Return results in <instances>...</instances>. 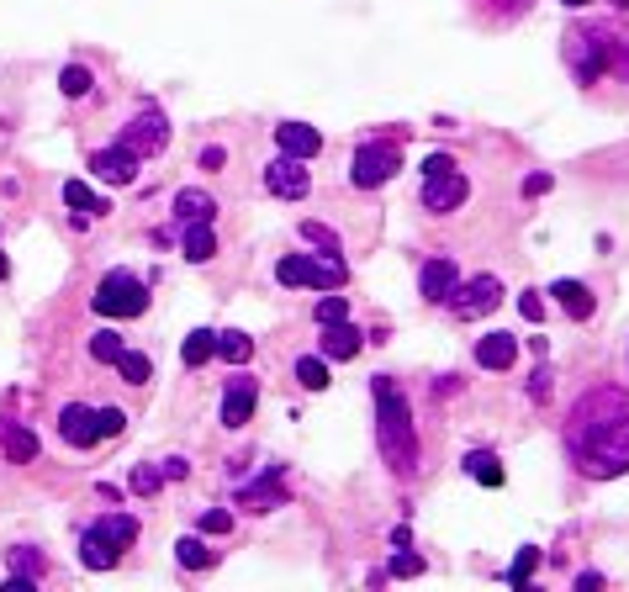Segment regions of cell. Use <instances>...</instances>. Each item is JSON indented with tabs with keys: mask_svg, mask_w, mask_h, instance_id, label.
<instances>
[{
	"mask_svg": "<svg viewBox=\"0 0 629 592\" xmlns=\"http://www.w3.org/2000/svg\"><path fill=\"white\" fill-rule=\"evenodd\" d=\"M566 450L577 460V471L592 481L624 476L629 471V392H619V386H592L571 407Z\"/></svg>",
	"mask_w": 629,
	"mask_h": 592,
	"instance_id": "1",
	"label": "cell"
},
{
	"mask_svg": "<svg viewBox=\"0 0 629 592\" xmlns=\"http://www.w3.org/2000/svg\"><path fill=\"white\" fill-rule=\"evenodd\" d=\"M566 69L577 74V85H598L603 74H619L629 80V32L619 27H571L561 37Z\"/></svg>",
	"mask_w": 629,
	"mask_h": 592,
	"instance_id": "2",
	"label": "cell"
},
{
	"mask_svg": "<svg viewBox=\"0 0 629 592\" xmlns=\"http://www.w3.org/2000/svg\"><path fill=\"white\" fill-rule=\"evenodd\" d=\"M376 444L386 455V466H392L397 476L418 471V429H413V402H407L392 376H376Z\"/></svg>",
	"mask_w": 629,
	"mask_h": 592,
	"instance_id": "3",
	"label": "cell"
},
{
	"mask_svg": "<svg viewBox=\"0 0 629 592\" xmlns=\"http://www.w3.org/2000/svg\"><path fill=\"white\" fill-rule=\"evenodd\" d=\"M90 307H96L101 318H143L148 286L138 281V275H127V270H111V275H101V286H96V296H90Z\"/></svg>",
	"mask_w": 629,
	"mask_h": 592,
	"instance_id": "4",
	"label": "cell"
},
{
	"mask_svg": "<svg viewBox=\"0 0 629 592\" xmlns=\"http://www.w3.org/2000/svg\"><path fill=\"white\" fill-rule=\"evenodd\" d=\"M275 275H281V286H318V291H339L349 281L344 259L333 254H286Z\"/></svg>",
	"mask_w": 629,
	"mask_h": 592,
	"instance_id": "5",
	"label": "cell"
},
{
	"mask_svg": "<svg viewBox=\"0 0 629 592\" xmlns=\"http://www.w3.org/2000/svg\"><path fill=\"white\" fill-rule=\"evenodd\" d=\"M397 170H402V148H397V143H386V138H376V143H360V148H355L349 180H355L360 191H376V185H386Z\"/></svg>",
	"mask_w": 629,
	"mask_h": 592,
	"instance_id": "6",
	"label": "cell"
},
{
	"mask_svg": "<svg viewBox=\"0 0 629 592\" xmlns=\"http://www.w3.org/2000/svg\"><path fill=\"white\" fill-rule=\"evenodd\" d=\"M503 302V286H497V275H476V281H466V286H455L450 291V312L455 318H487V312Z\"/></svg>",
	"mask_w": 629,
	"mask_h": 592,
	"instance_id": "7",
	"label": "cell"
},
{
	"mask_svg": "<svg viewBox=\"0 0 629 592\" xmlns=\"http://www.w3.org/2000/svg\"><path fill=\"white\" fill-rule=\"evenodd\" d=\"M122 143L133 148L138 159H148V154H159L164 143H170V122H164V111H138L133 122H127V133H122Z\"/></svg>",
	"mask_w": 629,
	"mask_h": 592,
	"instance_id": "8",
	"label": "cell"
},
{
	"mask_svg": "<svg viewBox=\"0 0 629 592\" xmlns=\"http://www.w3.org/2000/svg\"><path fill=\"white\" fill-rule=\"evenodd\" d=\"M466 196H471V185H466V175H460V170L423 175V207H429V212H455Z\"/></svg>",
	"mask_w": 629,
	"mask_h": 592,
	"instance_id": "9",
	"label": "cell"
},
{
	"mask_svg": "<svg viewBox=\"0 0 629 592\" xmlns=\"http://www.w3.org/2000/svg\"><path fill=\"white\" fill-rule=\"evenodd\" d=\"M254 402H259V381L244 376V370H233L228 392H222V423H228V429L249 423V418H254Z\"/></svg>",
	"mask_w": 629,
	"mask_h": 592,
	"instance_id": "10",
	"label": "cell"
},
{
	"mask_svg": "<svg viewBox=\"0 0 629 592\" xmlns=\"http://www.w3.org/2000/svg\"><path fill=\"white\" fill-rule=\"evenodd\" d=\"M281 497H286V476H281V466H270L259 481H244V487H238V508L270 513V508H281Z\"/></svg>",
	"mask_w": 629,
	"mask_h": 592,
	"instance_id": "11",
	"label": "cell"
},
{
	"mask_svg": "<svg viewBox=\"0 0 629 592\" xmlns=\"http://www.w3.org/2000/svg\"><path fill=\"white\" fill-rule=\"evenodd\" d=\"M265 185H270V191L281 196V201H302V196L312 191V175L302 170V159L281 154V159H275L270 170H265Z\"/></svg>",
	"mask_w": 629,
	"mask_h": 592,
	"instance_id": "12",
	"label": "cell"
},
{
	"mask_svg": "<svg viewBox=\"0 0 629 592\" xmlns=\"http://www.w3.org/2000/svg\"><path fill=\"white\" fill-rule=\"evenodd\" d=\"M455 286H460L455 259H429V265L418 270V291H423V302H434V307L450 302V291H455Z\"/></svg>",
	"mask_w": 629,
	"mask_h": 592,
	"instance_id": "13",
	"label": "cell"
},
{
	"mask_svg": "<svg viewBox=\"0 0 629 592\" xmlns=\"http://www.w3.org/2000/svg\"><path fill=\"white\" fill-rule=\"evenodd\" d=\"M90 170H96L101 180H111V185H133V180H138V154H133L127 143L101 148V154L90 159Z\"/></svg>",
	"mask_w": 629,
	"mask_h": 592,
	"instance_id": "14",
	"label": "cell"
},
{
	"mask_svg": "<svg viewBox=\"0 0 629 592\" xmlns=\"http://www.w3.org/2000/svg\"><path fill=\"white\" fill-rule=\"evenodd\" d=\"M323 328V360H355L360 355V339H365V333L355 328V323H349V318H339V323H318Z\"/></svg>",
	"mask_w": 629,
	"mask_h": 592,
	"instance_id": "15",
	"label": "cell"
},
{
	"mask_svg": "<svg viewBox=\"0 0 629 592\" xmlns=\"http://www.w3.org/2000/svg\"><path fill=\"white\" fill-rule=\"evenodd\" d=\"M275 148L291 154V159H312L323 148V133H318V127H307V122H281V127H275Z\"/></svg>",
	"mask_w": 629,
	"mask_h": 592,
	"instance_id": "16",
	"label": "cell"
},
{
	"mask_svg": "<svg viewBox=\"0 0 629 592\" xmlns=\"http://www.w3.org/2000/svg\"><path fill=\"white\" fill-rule=\"evenodd\" d=\"M59 434H64V444H74V450H90L101 434H96V413L90 407H80V402H69L64 413H59Z\"/></svg>",
	"mask_w": 629,
	"mask_h": 592,
	"instance_id": "17",
	"label": "cell"
},
{
	"mask_svg": "<svg viewBox=\"0 0 629 592\" xmlns=\"http://www.w3.org/2000/svg\"><path fill=\"white\" fill-rule=\"evenodd\" d=\"M90 534H96V540H106L111 550H127V545H133L138 540V518L133 513H106V518H96V524H90Z\"/></svg>",
	"mask_w": 629,
	"mask_h": 592,
	"instance_id": "18",
	"label": "cell"
},
{
	"mask_svg": "<svg viewBox=\"0 0 629 592\" xmlns=\"http://www.w3.org/2000/svg\"><path fill=\"white\" fill-rule=\"evenodd\" d=\"M518 355V339L513 333H487V339L476 344V365H487V370H508Z\"/></svg>",
	"mask_w": 629,
	"mask_h": 592,
	"instance_id": "19",
	"label": "cell"
},
{
	"mask_svg": "<svg viewBox=\"0 0 629 592\" xmlns=\"http://www.w3.org/2000/svg\"><path fill=\"white\" fill-rule=\"evenodd\" d=\"M0 444H6V460H11V466H27V460L37 455V434L22 429V423H6V418H0Z\"/></svg>",
	"mask_w": 629,
	"mask_h": 592,
	"instance_id": "20",
	"label": "cell"
},
{
	"mask_svg": "<svg viewBox=\"0 0 629 592\" xmlns=\"http://www.w3.org/2000/svg\"><path fill=\"white\" fill-rule=\"evenodd\" d=\"M550 296H555V302H561L577 323H587V318H592V307H598V302H592V291H587L582 281H555Z\"/></svg>",
	"mask_w": 629,
	"mask_h": 592,
	"instance_id": "21",
	"label": "cell"
},
{
	"mask_svg": "<svg viewBox=\"0 0 629 592\" xmlns=\"http://www.w3.org/2000/svg\"><path fill=\"white\" fill-rule=\"evenodd\" d=\"M212 254H217L212 222H185V259H191V265H207Z\"/></svg>",
	"mask_w": 629,
	"mask_h": 592,
	"instance_id": "22",
	"label": "cell"
},
{
	"mask_svg": "<svg viewBox=\"0 0 629 592\" xmlns=\"http://www.w3.org/2000/svg\"><path fill=\"white\" fill-rule=\"evenodd\" d=\"M175 217L180 222H212L217 217V201L207 191H180L175 196Z\"/></svg>",
	"mask_w": 629,
	"mask_h": 592,
	"instance_id": "23",
	"label": "cell"
},
{
	"mask_svg": "<svg viewBox=\"0 0 629 592\" xmlns=\"http://www.w3.org/2000/svg\"><path fill=\"white\" fill-rule=\"evenodd\" d=\"M466 476L481 481V487H503V460H497L492 450H471L466 455Z\"/></svg>",
	"mask_w": 629,
	"mask_h": 592,
	"instance_id": "24",
	"label": "cell"
},
{
	"mask_svg": "<svg viewBox=\"0 0 629 592\" xmlns=\"http://www.w3.org/2000/svg\"><path fill=\"white\" fill-rule=\"evenodd\" d=\"M212 355H217V333H212V328H196L191 339L180 344V360H185V365H207Z\"/></svg>",
	"mask_w": 629,
	"mask_h": 592,
	"instance_id": "25",
	"label": "cell"
},
{
	"mask_svg": "<svg viewBox=\"0 0 629 592\" xmlns=\"http://www.w3.org/2000/svg\"><path fill=\"white\" fill-rule=\"evenodd\" d=\"M111 365L122 370V381H127V386H143L148 376H154V360H148V355H138V349H122V355L111 360Z\"/></svg>",
	"mask_w": 629,
	"mask_h": 592,
	"instance_id": "26",
	"label": "cell"
},
{
	"mask_svg": "<svg viewBox=\"0 0 629 592\" xmlns=\"http://www.w3.org/2000/svg\"><path fill=\"white\" fill-rule=\"evenodd\" d=\"M217 355L222 360H228V365H249V355H254V339H249V333H217Z\"/></svg>",
	"mask_w": 629,
	"mask_h": 592,
	"instance_id": "27",
	"label": "cell"
},
{
	"mask_svg": "<svg viewBox=\"0 0 629 592\" xmlns=\"http://www.w3.org/2000/svg\"><path fill=\"white\" fill-rule=\"evenodd\" d=\"M80 561H85L90 571H106V566H117V550H111L106 540H96V534L85 529V540H80Z\"/></svg>",
	"mask_w": 629,
	"mask_h": 592,
	"instance_id": "28",
	"label": "cell"
},
{
	"mask_svg": "<svg viewBox=\"0 0 629 592\" xmlns=\"http://www.w3.org/2000/svg\"><path fill=\"white\" fill-rule=\"evenodd\" d=\"M296 381H302L307 392H323V386L333 381V376H328V360H323V355H307V360H296Z\"/></svg>",
	"mask_w": 629,
	"mask_h": 592,
	"instance_id": "29",
	"label": "cell"
},
{
	"mask_svg": "<svg viewBox=\"0 0 629 592\" xmlns=\"http://www.w3.org/2000/svg\"><path fill=\"white\" fill-rule=\"evenodd\" d=\"M64 201H69L74 212H106V201H101L96 191H90L85 180H69V185H64Z\"/></svg>",
	"mask_w": 629,
	"mask_h": 592,
	"instance_id": "30",
	"label": "cell"
},
{
	"mask_svg": "<svg viewBox=\"0 0 629 592\" xmlns=\"http://www.w3.org/2000/svg\"><path fill=\"white\" fill-rule=\"evenodd\" d=\"M175 561H180V566H212V550L201 545L196 534H185V540L175 545Z\"/></svg>",
	"mask_w": 629,
	"mask_h": 592,
	"instance_id": "31",
	"label": "cell"
},
{
	"mask_svg": "<svg viewBox=\"0 0 629 592\" xmlns=\"http://www.w3.org/2000/svg\"><path fill=\"white\" fill-rule=\"evenodd\" d=\"M534 566H540V550H534V545H524V550H518V561L508 566V582H513V587H529Z\"/></svg>",
	"mask_w": 629,
	"mask_h": 592,
	"instance_id": "32",
	"label": "cell"
},
{
	"mask_svg": "<svg viewBox=\"0 0 629 592\" xmlns=\"http://www.w3.org/2000/svg\"><path fill=\"white\" fill-rule=\"evenodd\" d=\"M59 85H64V96H74V101L90 96V69H85V64H69V69L59 74Z\"/></svg>",
	"mask_w": 629,
	"mask_h": 592,
	"instance_id": "33",
	"label": "cell"
},
{
	"mask_svg": "<svg viewBox=\"0 0 629 592\" xmlns=\"http://www.w3.org/2000/svg\"><path fill=\"white\" fill-rule=\"evenodd\" d=\"M127 429V413H122V407H101V413H96V434L101 439H117Z\"/></svg>",
	"mask_w": 629,
	"mask_h": 592,
	"instance_id": "34",
	"label": "cell"
},
{
	"mask_svg": "<svg viewBox=\"0 0 629 592\" xmlns=\"http://www.w3.org/2000/svg\"><path fill=\"white\" fill-rule=\"evenodd\" d=\"M418 571H423V555H413V550H397L392 555V566H386V577H418Z\"/></svg>",
	"mask_w": 629,
	"mask_h": 592,
	"instance_id": "35",
	"label": "cell"
},
{
	"mask_svg": "<svg viewBox=\"0 0 629 592\" xmlns=\"http://www.w3.org/2000/svg\"><path fill=\"white\" fill-rule=\"evenodd\" d=\"M312 318H318V323H339V318H349V302H344V296H323V302L312 307Z\"/></svg>",
	"mask_w": 629,
	"mask_h": 592,
	"instance_id": "36",
	"label": "cell"
},
{
	"mask_svg": "<svg viewBox=\"0 0 629 592\" xmlns=\"http://www.w3.org/2000/svg\"><path fill=\"white\" fill-rule=\"evenodd\" d=\"M122 349H127V344H122V339H117V333H111V328H106V333H96V339H90V355H96V360H117Z\"/></svg>",
	"mask_w": 629,
	"mask_h": 592,
	"instance_id": "37",
	"label": "cell"
},
{
	"mask_svg": "<svg viewBox=\"0 0 629 592\" xmlns=\"http://www.w3.org/2000/svg\"><path fill=\"white\" fill-rule=\"evenodd\" d=\"M11 571H27V577H43V555H37V550H11Z\"/></svg>",
	"mask_w": 629,
	"mask_h": 592,
	"instance_id": "38",
	"label": "cell"
},
{
	"mask_svg": "<svg viewBox=\"0 0 629 592\" xmlns=\"http://www.w3.org/2000/svg\"><path fill=\"white\" fill-rule=\"evenodd\" d=\"M228 529H233V513H228V508L201 513V534H228Z\"/></svg>",
	"mask_w": 629,
	"mask_h": 592,
	"instance_id": "39",
	"label": "cell"
},
{
	"mask_svg": "<svg viewBox=\"0 0 629 592\" xmlns=\"http://www.w3.org/2000/svg\"><path fill=\"white\" fill-rule=\"evenodd\" d=\"M159 481H164V471L138 466V471H133V492H143V497H148V492H159Z\"/></svg>",
	"mask_w": 629,
	"mask_h": 592,
	"instance_id": "40",
	"label": "cell"
},
{
	"mask_svg": "<svg viewBox=\"0 0 629 592\" xmlns=\"http://www.w3.org/2000/svg\"><path fill=\"white\" fill-rule=\"evenodd\" d=\"M302 238H312V244H323V249H339V238H333V228H323V222H302Z\"/></svg>",
	"mask_w": 629,
	"mask_h": 592,
	"instance_id": "41",
	"label": "cell"
},
{
	"mask_svg": "<svg viewBox=\"0 0 629 592\" xmlns=\"http://www.w3.org/2000/svg\"><path fill=\"white\" fill-rule=\"evenodd\" d=\"M529 397H534V402H545V397H550V370H545V365L529 376Z\"/></svg>",
	"mask_w": 629,
	"mask_h": 592,
	"instance_id": "42",
	"label": "cell"
},
{
	"mask_svg": "<svg viewBox=\"0 0 629 592\" xmlns=\"http://www.w3.org/2000/svg\"><path fill=\"white\" fill-rule=\"evenodd\" d=\"M518 312H524V318H529V323H540V312H545V302H540V296H534V291H524V296H518Z\"/></svg>",
	"mask_w": 629,
	"mask_h": 592,
	"instance_id": "43",
	"label": "cell"
},
{
	"mask_svg": "<svg viewBox=\"0 0 629 592\" xmlns=\"http://www.w3.org/2000/svg\"><path fill=\"white\" fill-rule=\"evenodd\" d=\"M439 170H455V159L450 154H429V159H423V175H439Z\"/></svg>",
	"mask_w": 629,
	"mask_h": 592,
	"instance_id": "44",
	"label": "cell"
},
{
	"mask_svg": "<svg viewBox=\"0 0 629 592\" xmlns=\"http://www.w3.org/2000/svg\"><path fill=\"white\" fill-rule=\"evenodd\" d=\"M550 185H555L550 175H529V180H524V196H545V191H550Z\"/></svg>",
	"mask_w": 629,
	"mask_h": 592,
	"instance_id": "45",
	"label": "cell"
},
{
	"mask_svg": "<svg viewBox=\"0 0 629 592\" xmlns=\"http://www.w3.org/2000/svg\"><path fill=\"white\" fill-rule=\"evenodd\" d=\"M201 164H207V170H222V164H228V154H222V148L212 143V148H207V154H201Z\"/></svg>",
	"mask_w": 629,
	"mask_h": 592,
	"instance_id": "46",
	"label": "cell"
},
{
	"mask_svg": "<svg viewBox=\"0 0 629 592\" xmlns=\"http://www.w3.org/2000/svg\"><path fill=\"white\" fill-rule=\"evenodd\" d=\"M185 471H191V466H185V460H180V455H170V460H164V476H170V481H180Z\"/></svg>",
	"mask_w": 629,
	"mask_h": 592,
	"instance_id": "47",
	"label": "cell"
},
{
	"mask_svg": "<svg viewBox=\"0 0 629 592\" xmlns=\"http://www.w3.org/2000/svg\"><path fill=\"white\" fill-rule=\"evenodd\" d=\"M492 6H503V11L513 16V11H524V6H529V0H492Z\"/></svg>",
	"mask_w": 629,
	"mask_h": 592,
	"instance_id": "48",
	"label": "cell"
},
{
	"mask_svg": "<svg viewBox=\"0 0 629 592\" xmlns=\"http://www.w3.org/2000/svg\"><path fill=\"white\" fill-rule=\"evenodd\" d=\"M561 6H571V11H582V6H592V0H561Z\"/></svg>",
	"mask_w": 629,
	"mask_h": 592,
	"instance_id": "49",
	"label": "cell"
},
{
	"mask_svg": "<svg viewBox=\"0 0 629 592\" xmlns=\"http://www.w3.org/2000/svg\"><path fill=\"white\" fill-rule=\"evenodd\" d=\"M6 275H11V265H6V254H0V281H6Z\"/></svg>",
	"mask_w": 629,
	"mask_h": 592,
	"instance_id": "50",
	"label": "cell"
}]
</instances>
